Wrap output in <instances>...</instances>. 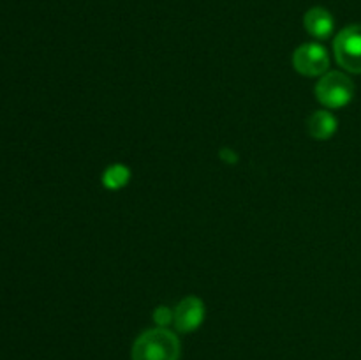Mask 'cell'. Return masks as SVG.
Masks as SVG:
<instances>
[{"instance_id": "6da1fadb", "label": "cell", "mask_w": 361, "mask_h": 360, "mask_svg": "<svg viewBox=\"0 0 361 360\" xmlns=\"http://www.w3.org/2000/svg\"><path fill=\"white\" fill-rule=\"evenodd\" d=\"M180 341L168 328L143 332L133 346V360H178Z\"/></svg>"}, {"instance_id": "7a4b0ae2", "label": "cell", "mask_w": 361, "mask_h": 360, "mask_svg": "<svg viewBox=\"0 0 361 360\" xmlns=\"http://www.w3.org/2000/svg\"><path fill=\"white\" fill-rule=\"evenodd\" d=\"M353 95H355V83L351 78L338 71L324 74L316 85L317 101L326 108H344L353 101Z\"/></svg>"}, {"instance_id": "3957f363", "label": "cell", "mask_w": 361, "mask_h": 360, "mask_svg": "<svg viewBox=\"0 0 361 360\" xmlns=\"http://www.w3.org/2000/svg\"><path fill=\"white\" fill-rule=\"evenodd\" d=\"M334 49L337 62L345 71L361 74V25H349L338 32Z\"/></svg>"}, {"instance_id": "277c9868", "label": "cell", "mask_w": 361, "mask_h": 360, "mask_svg": "<svg viewBox=\"0 0 361 360\" xmlns=\"http://www.w3.org/2000/svg\"><path fill=\"white\" fill-rule=\"evenodd\" d=\"M293 66L303 76H319L330 67V56L324 46L309 42L296 49L293 55Z\"/></svg>"}, {"instance_id": "5b68a950", "label": "cell", "mask_w": 361, "mask_h": 360, "mask_svg": "<svg viewBox=\"0 0 361 360\" xmlns=\"http://www.w3.org/2000/svg\"><path fill=\"white\" fill-rule=\"evenodd\" d=\"M204 304L197 296H187L176 306L175 309V327L180 332H192L201 327L204 321Z\"/></svg>"}, {"instance_id": "8992f818", "label": "cell", "mask_w": 361, "mask_h": 360, "mask_svg": "<svg viewBox=\"0 0 361 360\" xmlns=\"http://www.w3.org/2000/svg\"><path fill=\"white\" fill-rule=\"evenodd\" d=\"M303 25H305L307 32L316 39L330 37L335 27L334 16L324 7H312L307 11L303 16Z\"/></svg>"}, {"instance_id": "52a82bcc", "label": "cell", "mask_w": 361, "mask_h": 360, "mask_svg": "<svg viewBox=\"0 0 361 360\" xmlns=\"http://www.w3.org/2000/svg\"><path fill=\"white\" fill-rule=\"evenodd\" d=\"M309 133L314 140H330L337 133V119L330 112L319 109L310 115Z\"/></svg>"}, {"instance_id": "ba28073f", "label": "cell", "mask_w": 361, "mask_h": 360, "mask_svg": "<svg viewBox=\"0 0 361 360\" xmlns=\"http://www.w3.org/2000/svg\"><path fill=\"white\" fill-rule=\"evenodd\" d=\"M130 179V169L123 164H111L108 169L104 172L102 175V184L104 187L108 189L116 191V189H122L123 186L129 184Z\"/></svg>"}, {"instance_id": "9c48e42d", "label": "cell", "mask_w": 361, "mask_h": 360, "mask_svg": "<svg viewBox=\"0 0 361 360\" xmlns=\"http://www.w3.org/2000/svg\"><path fill=\"white\" fill-rule=\"evenodd\" d=\"M154 320L161 328L168 327L171 321H175V311H169L168 307H164V306L157 307V309L154 311Z\"/></svg>"}]
</instances>
